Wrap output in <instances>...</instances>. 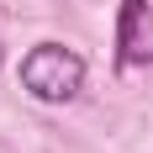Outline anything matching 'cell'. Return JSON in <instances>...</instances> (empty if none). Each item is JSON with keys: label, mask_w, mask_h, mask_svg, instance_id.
<instances>
[{"label": "cell", "mask_w": 153, "mask_h": 153, "mask_svg": "<svg viewBox=\"0 0 153 153\" xmlns=\"http://www.w3.org/2000/svg\"><path fill=\"white\" fill-rule=\"evenodd\" d=\"M21 90L42 106H69L85 90V58L63 42H37L21 58Z\"/></svg>", "instance_id": "1"}, {"label": "cell", "mask_w": 153, "mask_h": 153, "mask_svg": "<svg viewBox=\"0 0 153 153\" xmlns=\"http://www.w3.org/2000/svg\"><path fill=\"white\" fill-rule=\"evenodd\" d=\"M116 58L127 69L153 63V0H122V21H116Z\"/></svg>", "instance_id": "2"}]
</instances>
